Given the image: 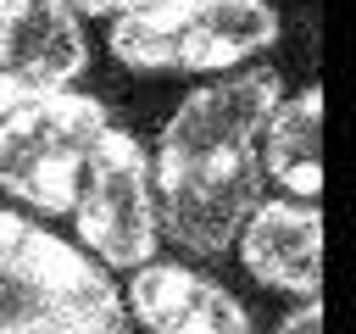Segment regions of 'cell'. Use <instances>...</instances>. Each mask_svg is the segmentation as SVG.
Returning a JSON list of instances; mask_svg holds the SVG:
<instances>
[{
  "label": "cell",
  "instance_id": "8992f818",
  "mask_svg": "<svg viewBox=\"0 0 356 334\" xmlns=\"http://www.w3.org/2000/svg\"><path fill=\"white\" fill-rule=\"evenodd\" d=\"M89 67L78 11L61 0H11L0 11V117L61 95Z\"/></svg>",
  "mask_w": 356,
  "mask_h": 334
},
{
  "label": "cell",
  "instance_id": "7a4b0ae2",
  "mask_svg": "<svg viewBox=\"0 0 356 334\" xmlns=\"http://www.w3.org/2000/svg\"><path fill=\"white\" fill-rule=\"evenodd\" d=\"M0 334H128L100 262L0 206Z\"/></svg>",
  "mask_w": 356,
  "mask_h": 334
},
{
  "label": "cell",
  "instance_id": "6da1fadb",
  "mask_svg": "<svg viewBox=\"0 0 356 334\" xmlns=\"http://www.w3.org/2000/svg\"><path fill=\"white\" fill-rule=\"evenodd\" d=\"M278 106V72L245 67L178 100L156 145V223L195 256H222L261 200V128Z\"/></svg>",
  "mask_w": 356,
  "mask_h": 334
},
{
  "label": "cell",
  "instance_id": "52a82bcc",
  "mask_svg": "<svg viewBox=\"0 0 356 334\" xmlns=\"http://www.w3.org/2000/svg\"><path fill=\"white\" fill-rule=\"evenodd\" d=\"M122 306L150 334H250L245 301L211 273L184 262H145Z\"/></svg>",
  "mask_w": 356,
  "mask_h": 334
},
{
  "label": "cell",
  "instance_id": "277c9868",
  "mask_svg": "<svg viewBox=\"0 0 356 334\" xmlns=\"http://www.w3.org/2000/svg\"><path fill=\"white\" fill-rule=\"evenodd\" d=\"M106 128H111L106 106L78 89L44 95V100L0 117V189L28 200L44 217L72 212L83 167Z\"/></svg>",
  "mask_w": 356,
  "mask_h": 334
},
{
  "label": "cell",
  "instance_id": "3957f363",
  "mask_svg": "<svg viewBox=\"0 0 356 334\" xmlns=\"http://www.w3.org/2000/svg\"><path fill=\"white\" fill-rule=\"evenodd\" d=\"M278 39L267 0H150L111 28V56L134 72H222Z\"/></svg>",
  "mask_w": 356,
  "mask_h": 334
},
{
  "label": "cell",
  "instance_id": "8fae6325",
  "mask_svg": "<svg viewBox=\"0 0 356 334\" xmlns=\"http://www.w3.org/2000/svg\"><path fill=\"white\" fill-rule=\"evenodd\" d=\"M67 11H89V17H128V11H139V6H150V0H61Z\"/></svg>",
  "mask_w": 356,
  "mask_h": 334
},
{
  "label": "cell",
  "instance_id": "9c48e42d",
  "mask_svg": "<svg viewBox=\"0 0 356 334\" xmlns=\"http://www.w3.org/2000/svg\"><path fill=\"white\" fill-rule=\"evenodd\" d=\"M261 167L289 200H317L323 189V89L306 84L300 95L278 100L261 128Z\"/></svg>",
  "mask_w": 356,
  "mask_h": 334
},
{
  "label": "cell",
  "instance_id": "30bf717a",
  "mask_svg": "<svg viewBox=\"0 0 356 334\" xmlns=\"http://www.w3.org/2000/svg\"><path fill=\"white\" fill-rule=\"evenodd\" d=\"M273 334H323V306L317 301H300L295 312H284V323Z\"/></svg>",
  "mask_w": 356,
  "mask_h": 334
},
{
  "label": "cell",
  "instance_id": "ba28073f",
  "mask_svg": "<svg viewBox=\"0 0 356 334\" xmlns=\"http://www.w3.org/2000/svg\"><path fill=\"white\" fill-rule=\"evenodd\" d=\"M239 256L256 284L317 301L323 284V217L306 200H256L239 223Z\"/></svg>",
  "mask_w": 356,
  "mask_h": 334
},
{
  "label": "cell",
  "instance_id": "5b68a950",
  "mask_svg": "<svg viewBox=\"0 0 356 334\" xmlns=\"http://www.w3.org/2000/svg\"><path fill=\"white\" fill-rule=\"evenodd\" d=\"M72 217H78V239L89 245V256L100 267H122V273H139L150 256H156V239H161V223H156V184H150V161H145V145L128 134V128H106L89 167H83V184H78V200H72Z\"/></svg>",
  "mask_w": 356,
  "mask_h": 334
},
{
  "label": "cell",
  "instance_id": "7c38bea8",
  "mask_svg": "<svg viewBox=\"0 0 356 334\" xmlns=\"http://www.w3.org/2000/svg\"><path fill=\"white\" fill-rule=\"evenodd\" d=\"M6 6H11V0H0V11H6Z\"/></svg>",
  "mask_w": 356,
  "mask_h": 334
}]
</instances>
